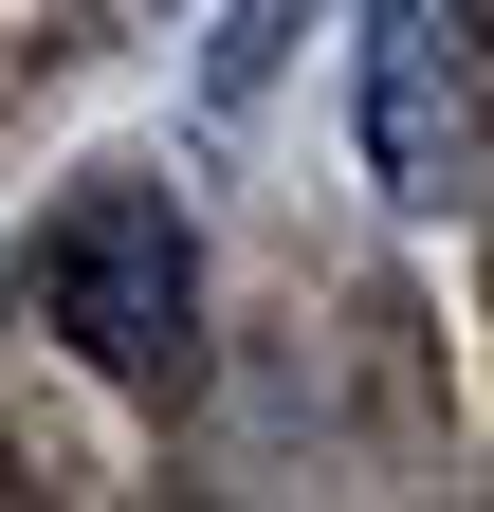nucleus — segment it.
<instances>
[{
	"label": "nucleus",
	"mask_w": 494,
	"mask_h": 512,
	"mask_svg": "<svg viewBox=\"0 0 494 512\" xmlns=\"http://www.w3.org/2000/svg\"><path fill=\"white\" fill-rule=\"evenodd\" d=\"M37 311H55L92 366H129V384L183 366V311H202V238H183V202H165V183H92V202H55Z\"/></svg>",
	"instance_id": "obj_1"
},
{
	"label": "nucleus",
	"mask_w": 494,
	"mask_h": 512,
	"mask_svg": "<svg viewBox=\"0 0 494 512\" xmlns=\"http://www.w3.org/2000/svg\"><path fill=\"white\" fill-rule=\"evenodd\" d=\"M366 183L403 220H458L476 202V0H366Z\"/></svg>",
	"instance_id": "obj_2"
}]
</instances>
